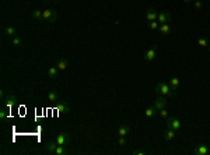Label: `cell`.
<instances>
[{"label":"cell","instance_id":"1","mask_svg":"<svg viewBox=\"0 0 210 155\" xmlns=\"http://www.w3.org/2000/svg\"><path fill=\"white\" fill-rule=\"evenodd\" d=\"M154 91H155V94L164 95V97H167V98H174L177 95V91H174L170 87V84H167L165 81H160L159 84L154 87Z\"/></svg>","mask_w":210,"mask_h":155},{"label":"cell","instance_id":"2","mask_svg":"<svg viewBox=\"0 0 210 155\" xmlns=\"http://www.w3.org/2000/svg\"><path fill=\"white\" fill-rule=\"evenodd\" d=\"M165 125H167L168 129H172V130H175V131H179L181 129H182V123H181V120L177 117H170V116H168Z\"/></svg>","mask_w":210,"mask_h":155},{"label":"cell","instance_id":"3","mask_svg":"<svg viewBox=\"0 0 210 155\" xmlns=\"http://www.w3.org/2000/svg\"><path fill=\"white\" fill-rule=\"evenodd\" d=\"M157 49H159V45H157V43H154V45L150 46V49L144 53V56H143L144 60L146 62H153L154 60V59L157 58Z\"/></svg>","mask_w":210,"mask_h":155},{"label":"cell","instance_id":"4","mask_svg":"<svg viewBox=\"0 0 210 155\" xmlns=\"http://www.w3.org/2000/svg\"><path fill=\"white\" fill-rule=\"evenodd\" d=\"M70 140H72V137H70V134L66 133V131L59 133L58 137L55 138V141L58 143V145H67V144L70 143Z\"/></svg>","mask_w":210,"mask_h":155},{"label":"cell","instance_id":"5","mask_svg":"<svg viewBox=\"0 0 210 155\" xmlns=\"http://www.w3.org/2000/svg\"><path fill=\"white\" fill-rule=\"evenodd\" d=\"M42 18L45 20V21L55 22L56 20H58V13H56L55 10H52V9H46V10H43Z\"/></svg>","mask_w":210,"mask_h":155},{"label":"cell","instance_id":"6","mask_svg":"<svg viewBox=\"0 0 210 155\" xmlns=\"http://www.w3.org/2000/svg\"><path fill=\"white\" fill-rule=\"evenodd\" d=\"M167 103H168V101H167V97H164V95H160V97H157L154 99V108L157 110H160V109H163V108H167Z\"/></svg>","mask_w":210,"mask_h":155},{"label":"cell","instance_id":"7","mask_svg":"<svg viewBox=\"0 0 210 155\" xmlns=\"http://www.w3.org/2000/svg\"><path fill=\"white\" fill-rule=\"evenodd\" d=\"M146 20L147 21H157V17H159V13H157V10L153 9V7H149V9L146 10Z\"/></svg>","mask_w":210,"mask_h":155},{"label":"cell","instance_id":"8","mask_svg":"<svg viewBox=\"0 0 210 155\" xmlns=\"http://www.w3.org/2000/svg\"><path fill=\"white\" fill-rule=\"evenodd\" d=\"M17 101H19V98L15 97L14 94H9L6 98H4V106L10 109V108H13L15 103H17Z\"/></svg>","mask_w":210,"mask_h":155},{"label":"cell","instance_id":"9","mask_svg":"<svg viewBox=\"0 0 210 155\" xmlns=\"http://www.w3.org/2000/svg\"><path fill=\"white\" fill-rule=\"evenodd\" d=\"M56 110H58L59 113H64V115H67V113L72 112L69 103H67L66 101H64V102H58L56 103Z\"/></svg>","mask_w":210,"mask_h":155},{"label":"cell","instance_id":"10","mask_svg":"<svg viewBox=\"0 0 210 155\" xmlns=\"http://www.w3.org/2000/svg\"><path fill=\"white\" fill-rule=\"evenodd\" d=\"M157 21H159L160 24H167V22H170L171 21L170 11H160L159 17H157Z\"/></svg>","mask_w":210,"mask_h":155},{"label":"cell","instance_id":"11","mask_svg":"<svg viewBox=\"0 0 210 155\" xmlns=\"http://www.w3.org/2000/svg\"><path fill=\"white\" fill-rule=\"evenodd\" d=\"M209 152H210V149L206 144H199V145L193 149V154L195 155H207Z\"/></svg>","mask_w":210,"mask_h":155},{"label":"cell","instance_id":"12","mask_svg":"<svg viewBox=\"0 0 210 155\" xmlns=\"http://www.w3.org/2000/svg\"><path fill=\"white\" fill-rule=\"evenodd\" d=\"M46 101L51 103H58L59 102V94L56 91H49L46 95Z\"/></svg>","mask_w":210,"mask_h":155},{"label":"cell","instance_id":"13","mask_svg":"<svg viewBox=\"0 0 210 155\" xmlns=\"http://www.w3.org/2000/svg\"><path fill=\"white\" fill-rule=\"evenodd\" d=\"M160 34H163V35H170L171 32H172V28H171V25L168 24H160V28H159Z\"/></svg>","mask_w":210,"mask_h":155},{"label":"cell","instance_id":"14","mask_svg":"<svg viewBox=\"0 0 210 155\" xmlns=\"http://www.w3.org/2000/svg\"><path fill=\"white\" fill-rule=\"evenodd\" d=\"M129 133H130V127H129L128 125H121L119 126V130H118L119 137H126Z\"/></svg>","mask_w":210,"mask_h":155},{"label":"cell","instance_id":"15","mask_svg":"<svg viewBox=\"0 0 210 155\" xmlns=\"http://www.w3.org/2000/svg\"><path fill=\"white\" fill-rule=\"evenodd\" d=\"M56 148H58V143H56L55 140H53V141H49V143H46V145H45V149L49 152V154H55Z\"/></svg>","mask_w":210,"mask_h":155},{"label":"cell","instance_id":"16","mask_svg":"<svg viewBox=\"0 0 210 155\" xmlns=\"http://www.w3.org/2000/svg\"><path fill=\"white\" fill-rule=\"evenodd\" d=\"M170 87L174 89V91H177V89L181 87L179 78H178V77H171V78H170Z\"/></svg>","mask_w":210,"mask_h":155},{"label":"cell","instance_id":"17","mask_svg":"<svg viewBox=\"0 0 210 155\" xmlns=\"http://www.w3.org/2000/svg\"><path fill=\"white\" fill-rule=\"evenodd\" d=\"M175 136H177V131L172 130V129H168V130L164 131V140H167V141L174 140V138H175Z\"/></svg>","mask_w":210,"mask_h":155},{"label":"cell","instance_id":"18","mask_svg":"<svg viewBox=\"0 0 210 155\" xmlns=\"http://www.w3.org/2000/svg\"><path fill=\"white\" fill-rule=\"evenodd\" d=\"M67 66H69V62L66 60V59H59L58 62H56V67H58L60 71H64L67 69Z\"/></svg>","mask_w":210,"mask_h":155},{"label":"cell","instance_id":"19","mask_svg":"<svg viewBox=\"0 0 210 155\" xmlns=\"http://www.w3.org/2000/svg\"><path fill=\"white\" fill-rule=\"evenodd\" d=\"M42 14H43V11H42V10H39V9H35V10H32V11H31V17H32L34 20H37V21L43 20L42 18Z\"/></svg>","mask_w":210,"mask_h":155},{"label":"cell","instance_id":"20","mask_svg":"<svg viewBox=\"0 0 210 155\" xmlns=\"http://www.w3.org/2000/svg\"><path fill=\"white\" fill-rule=\"evenodd\" d=\"M59 71L60 70H59L56 66L55 67H49L48 69V77L49 78H56V77L59 76Z\"/></svg>","mask_w":210,"mask_h":155},{"label":"cell","instance_id":"21","mask_svg":"<svg viewBox=\"0 0 210 155\" xmlns=\"http://www.w3.org/2000/svg\"><path fill=\"white\" fill-rule=\"evenodd\" d=\"M4 34H6L7 37L14 38V37H17V30H15L14 27H11V25H9V27L4 28Z\"/></svg>","mask_w":210,"mask_h":155},{"label":"cell","instance_id":"22","mask_svg":"<svg viewBox=\"0 0 210 155\" xmlns=\"http://www.w3.org/2000/svg\"><path fill=\"white\" fill-rule=\"evenodd\" d=\"M155 113H157V109H155L154 106H149L144 110V115H146L147 117H153V116H155Z\"/></svg>","mask_w":210,"mask_h":155},{"label":"cell","instance_id":"23","mask_svg":"<svg viewBox=\"0 0 210 155\" xmlns=\"http://www.w3.org/2000/svg\"><path fill=\"white\" fill-rule=\"evenodd\" d=\"M67 154V149L64 148V145H58L55 151V155H66Z\"/></svg>","mask_w":210,"mask_h":155},{"label":"cell","instance_id":"24","mask_svg":"<svg viewBox=\"0 0 210 155\" xmlns=\"http://www.w3.org/2000/svg\"><path fill=\"white\" fill-rule=\"evenodd\" d=\"M198 43H199V46H202V48H209V41H207L206 38H203V37L199 38Z\"/></svg>","mask_w":210,"mask_h":155},{"label":"cell","instance_id":"25","mask_svg":"<svg viewBox=\"0 0 210 155\" xmlns=\"http://www.w3.org/2000/svg\"><path fill=\"white\" fill-rule=\"evenodd\" d=\"M159 115L161 116L163 119H167V117H168V110H167V108H163V109H160V110H159Z\"/></svg>","mask_w":210,"mask_h":155},{"label":"cell","instance_id":"26","mask_svg":"<svg viewBox=\"0 0 210 155\" xmlns=\"http://www.w3.org/2000/svg\"><path fill=\"white\" fill-rule=\"evenodd\" d=\"M6 117H7V108L3 106L2 109H0V119H2V120H4Z\"/></svg>","mask_w":210,"mask_h":155},{"label":"cell","instance_id":"27","mask_svg":"<svg viewBox=\"0 0 210 155\" xmlns=\"http://www.w3.org/2000/svg\"><path fill=\"white\" fill-rule=\"evenodd\" d=\"M11 43L14 46H20L23 43V41H21V38H20V37H14V38H13V41H11Z\"/></svg>","mask_w":210,"mask_h":155},{"label":"cell","instance_id":"28","mask_svg":"<svg viewBox=\"0 0 210 155\" xmlns=\"http://www.w3.org/2000/svg\"><path fill=\"white\" fill-rule=\"evenodd\" d=\"M150 28H151V30H154V31H159L160 22L159 21H151V22H150Z\"/></svg>","mask_w":210,"mask_h":155},{"label":"cell","instance_id":"29","mask_svg":"<svg viewBox=\"0 0 210 155\" xmlns=\"http://www.w3.org/2000/svg\"><path fill=\"white\" fill-rule=\"evenodd\" d=\"M126 143H128V141H126L125 137H119V140H118V144H119V145L123 147V145H126Z\"/></svg>","mask_w":210,"mask_h":155},{"label":"cell","instance_id":"30","mask_svg":"<svg viewBox=\"0 0 210 155\" xmlns=\"http://www.w3.org/2000/svg\"><path fill=\"white\" fill-rule=\"evenodd\" d=\"M193 4H195V9H198V10H200L202 7H203V3H202L200 0H195V3Z\"/></svg>","mask_w":210,"mask_h":155},{"label":"cell","instance_id":"31","mask_svg":"<svg viewBox=\"0 0 210 155\" xmlns=\"http://www.w3.org/2000/svg\"><path fill=\"white\" fill-rule=\"evenodd\" d=\"M133 155H146V151H143V149H136V151L132 152Z\"/></svg>","mask_w":210,"mask_h":155},{"label":"cell","instance_id":"32","mask_svg":"<svg viewBox=\"0 0 210 155\" xmlns=\"http://www.w3.org/2000/svg\"><path fill=\"white\" fill-rule=\"evenodd\" d=\"M0 98H2V99H3V98H4V91H3V89L0 91Z\"/></svg>","mask_w":210,"mask_h":155},{"label":"cell","instance_id":"33","mask_svg":"<svg viewBox=\"0 0 210 155\" xmlns=\"http://www.w3.org/2000/svg\"><path fill=\"white\" fill-rule=\"evenodd\" d=\"M185 3H191V2H193V0H183Z\"/></svg>","mask_w":210,"mask_h":155},{"label":"cell","instance_id":"34","mask_svg":"<svg viewBox=\"0 0 210 155\" xmlns=\"http://www.w3.org/2000/svg\"><path fill=\"white\" fill-rule=\"evenodd\" d=\"M207 41H209V46H210V38H209V39H207Z\"/></svg>","mask_w":210,"mask_h":155}]
</instances>
